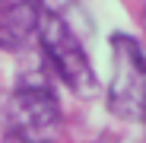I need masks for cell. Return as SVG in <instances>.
<instances>
[{
    "label": "cell",
    "mask_w": 146,
    "mask_h": 143,
    "mask_svg": "<svg viewBox=\"0 0 146 143\" xmlns=\"http://www.w3.org/2000/svg\"><path fill=\"white\" fill-rule=\"evenodd\" d=\"M143 22H146V10H143Z\"/></svg>",
    "instance_id": "5"
},
{
    "label": "cell",
    "mask_w": 146,
    "mask_h": 143,
    "mask_svg": "<svg viewBox=\"0 0 146 143\" xmlns=\"http://www.w3.org/2000/svg\"><path fill=\"white\" fill-rule=\"evenodd\" d=\"M38 38H41V51H44L48 64L60 76V83L76 95H92L95 70H92V61L86 54L80 35L70 29V22L60 13H41Z\"/></svg>",
    "instance_id": "2"
},
{
    "label": "cell",
    "mask_w": 146,
    "mask_h": 143,
    "mask_svg": "<svg viewBox=\"0 0 146 143\" xmlns=\"http://www.w3.org/2000/svg\"><path fill=\"white\" fill-rule=\"evenodd\" d=\"M108 108L121 121H146V54L137 38L111 35V80Z\"/></svg>",
    "instance_id": "1"
},
{
    "label": "cell",
    "mask_w": 146,
    "mask_h": 143,
    "mask_svg": "<svg viewBox=\"0 0 146 143\" xmlns=\"http://www.w3.org/2000/svg\"><path fill=\"white\" fill-rule=\"evenodd\" d=\"M3 124L19 143H54L64 130V111L51 89L26 83L7 99Z\"/></svg>",
    "instance_id": "3"
},
{
    "label": "cell",
    "mask_w": 146,
    "mask_h": 143,
    "mask_svg": "<svg viewBox=\"0 0 146 143\" xmlns=\"http://www.w3.org/2000/svg\"><path fill=\"white\" fill-rule=\"evenodd\" d=\"M41 0H0V51H22L38 35Z\"/></svg>",
    "instance_id": "4"
}]
</instances>
